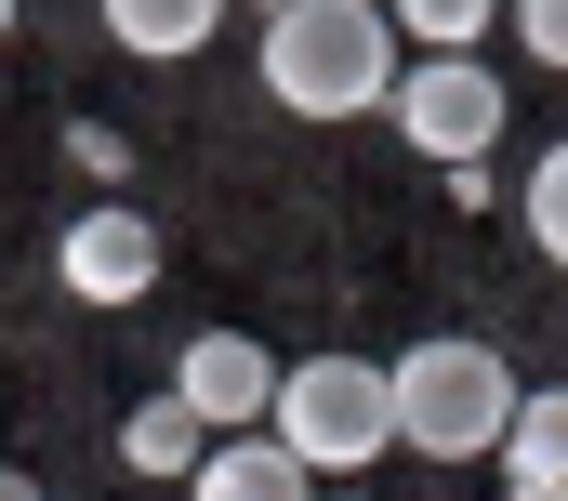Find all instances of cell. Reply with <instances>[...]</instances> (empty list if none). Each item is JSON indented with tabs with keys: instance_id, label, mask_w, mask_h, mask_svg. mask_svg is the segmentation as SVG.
<instances>
[{
	"instance_id": "4",
	"label": "cell",
	"mask_w": 568,
	"mask_h": 501,
	"mask_svg": "<svg viewBox=\"0 0 568 501\" xmlns=\"http://www.w3.org/2000/svg\"><path fill=\"white\" fill-rule=\"evenodd\" d=\"M384 106H397V132L424 145V159H489V132H503V80L476 67V53H424V67H397L384 80Z\"/></svg>"
},
{
	"instance_id": "5",
	"label": "cell",
	"mask_w": 568,
	"mask_h": 501,
	"mask_svg": "<svg viewBox=\"0 0 568 501\" xmlns=\"http://www.w3.org/2000/svg\"><path fill=\"white\" fill-rule=\"evenodd\" d=\"M265 396H278V357H265L252 330H199V344H185V370H172V409H185L199 436H252V422H265Z\"/></svg>"
},
{
	"instance_id": "11",
	"label": "cell",
	"mask_w": 568,
	"mask_h": 501,
	"mask_svg": "<svg viewBox=\"0 0 568 501\" xmlns=\"http://www.w3.org/2000/svg\"><path fill=\"white\" fill-rule=\"evenodd\" d=\"M384 27H397V40H424V53H476L489 0H384Z\"/></svg>"
},
{
	"instance_id": "1",
	"label": "cell",
	"mask_w": 568,
	"mask_h": 501,
	"mask_svg": "<svg viewBox=\"0 0 568 501\" xmlns=\"http://www.w3.org/2000/svg\"><path fill=\"white\" fill-rule=\"evenodd\" d=\"M384 80H397L384 13H357V0H278L265 13V93L291 120H357V106H384Z\"/></svg>"
},
{
	"instance_id": "20",
	"label": "cell",
	"mask_w": 568,
	"mask_h": 501,
	"mask_svg": "<svg viewBox=\"0 0 568 501\" xmlns=\"http://www.w3.org/2000/svg\"><path fill=\"white\" fill-rule=\"evenodd\" d=\"M252 13H278V0H252Z\"/></svg>"
},
{
	"instance_id": "19",
	"label": "cell",
	"mask_w": 568,
	"mask_h": 501,
	"mask_svg": "<svg viewBox=\"0 0 568 501\" xmlns=\"http://www.w3.org/2000/svg\"><path fill=\"white\" fill-rule=\"evenodd\" d=\"M357 13H384V0H357Z\"/></svg>"
},
{
	"instance_id": "6",
	"label": "cell",
	"mask_w": 568,
	"mask_h": 501,
	"mask_svg": "<svg viewBox=\"0 0 568 501\" xmlns=\"http://www.w3.org/2000/svg\"><path fill=\"white\" fill-rule=\"evenodd\" d=\"M53 277H67L80 304H145V290H159V225H145L133 198H120V212H80L67 250H53Z\"/></svg>"
},
{
	"instance_id": "14",
	"label": "cell",
	"mask_w": 568,
	"mask_h": 501,
	"mask_svg": "<svg viewBox=\"0 0 568 501\" xmlns=\"http://www.w3.org/2000/svg\"><path fill=\"white\" fill-rule=\"evenodd\" d=\"M516 40H529L542 67H568V0H516Z\"/></svg>"
},
{
	"instance_id": "8",
	"label": "cell",
	"mask_w": 568,
	"mask_h": 501,
	"mask_svg": "<svg viewBox=\"0 0 568 501\" xmlns=\"http://www.w3.org/2000/svg\"><path fill=\"white\" fill-rule=\"evenodd\" d=\"M489 462H503V489H568V396H516L503 409V436H489Z\"/></svg>"
},
{
	"instance_id": "17",
	"label": "cell",
	"mask_w": 568,
	"mask_h": 501,
	"mask_svg": "<svg viewBox=\"0 0 568 501\" xmlns=\"http://www.w3.org/2000/svg\"><path fill=\"white\" fill-rule=\"evenodd\" d=\"M0 40H13V0H0Z\"/></svg>"
},
{
	"instance_id": "2",
	"label": "cell",
	"mask_w": 568,
	"mask_h": 501,
	"mask_svg": "<svg viewBox=\"0 0 568 501\" xmlns=\"http://www.w3.org/2000/svg\"><path fill=\"white\" fill-rule=\"evenodd\" d=\"M503 409H516V370H503L489 344H463V330H436V344H410V357L384 370V422H397V449H424V462H476V449L503 436Z\"/></svg>"
},
{
	"instance_id": "15",
	"label": "cell",
	"mask_w": 568,
	"mask_h": 501,
	"mask_svg": "<svg viewBox=\"0 0 568 501\" xmlns=\"http://www.w3.org/2000/svg\"><path fill=\"white\" fill-rule=\"evenodd\" d=\"M0 501H40V476H13V462H0Z\"/></svg>"
},
{
	"instance_id": "12",
	"label": "cell",
	"mask_w": 568,
	"mask_h": 501,
	"mask_svg": "<svg viewBox=\"0 0 568 501\" xmlns=\"http://www.w3.org/2000/svg\"><path fill=\"white\" fill-rule=\"evenodd\" d=\"M516 212H529V238H542V264H556V250H568V159H556V145H542V172H529Z\"/></svg>"
},
{
	"instance_id": "10",
	"label": "cell",
	"mask_w": 568,
	"mask_h": 501,
	"mask_svg": "<svg viewBox=\"0 0 568 501\" xmlns=\"http://www.w3.org/2000/svg\"><path fill=\"white\" fill-rule=\"evenodd\" d=\"M199 449H212V436H199L172 396H145L133 422H120V462H133V476H199Z\"/></svg>"
},
{
	"instance_id": "9",
	"label": "cell",
	"mask_w": 568,
	"mask_h": 501,
	"mask_svg": "<svg viewBox=\"0 0 568 501\" xmlns=\"http://www.w3.org/2000/svg\"><path fill=\"white\" fill-rule=\"evenodd\" d=\"M106 27H120V53L172 67V53H199V40L225 27V0H106Z\"/></svg>"
},
{
	"instance_id": "18",
	"label": "cell",
	"mask_w": 568,
	"mask_h": 501,
	"mask_svg": "<svg viewBox=\"0 0 568 501\" xmlns=\"http://www.w3.org/2000/svg\"><path fill=\"white\" fill-rule=\"evenodd\" d=\"M331 501H371V489H331Z\"/></svg>"
},
{
	"instance_id": "7",
	"label": "cell",
	"mask_w": 568,
	"mask_h": 501,
	"mask_svg": "<svg viewBox=\"0 0 568 501\" xmlns=\"http://www.w3.org/2000/svg\"><path fill=\"white\" fill-rule=\"evenodd\" d=\"M185 501H317V476L291 462L278 436H212L199 476H185Z\"/></svg>"
},
{
	"instance_id": "13",
	"label": "cell",
	"mask_w": 568,
	"mask_h": 501,
	"mask_svg": "<svg viewBox=\"0 0 568 501\" xmlns=\"http://www.w3.org/2000/svg\"><path fill=\"white\" fill-rule=\"evenodd\" d=\"M67 159H80L93 185H133V132H120V120H80V132H67Z\"/></svg>"
},
{
	"instance_id": "16",
	"label": "cell",
	"mask_w": 568,
	"mask_h": 501,
	"mask_svg": "<svg viewBox=\"0 0 568 501\" xmlns=\"http://www.w3.org/2000/svg\"><path fill=\"white\" fill-rule=\"evenodd\" d=\"M503 501H568V489H503Z\"/></svg>"
},
{
	"instance_id": "3",
	"label": "cell",
	"mask_w": 568,
	"mask_h": 501,
	"mask_svg": "<svg viewBox=\"0 0 568 501\" xmlns=\"http://www.w3.org/2000/svg\"><path fill=\"white\" fill-rule=\"evenodd\" d=\"M265 436H278L304 476H371V462L397 449V422H384V357H304V370H278Z\"/></svg>"
}]
</instances>
